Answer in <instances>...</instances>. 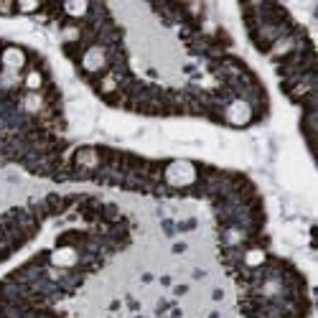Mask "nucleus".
Segmentation results:
<instances>
[{
    "mask_svg": "<svg viewBox=\"0 0 318 318\" xmlns=\"http://www.w3.org/2000/svg\"><path fill=\"white\" fill-rule=\"evenodd\" d=\"M165 176L173 186H186V183L194 181V168H191L188 163H173L171 168H168Z\"/></svg>",
    "mask_w": 318,
    "mask_h": 318,
    "instance_id": "obj_1",
    "label": "nucleus"
},
{
    "mask_svg": "<svg viewBox=\"0 0 318 318\" xmlns=\"http://www.w3.org/2000/svg\"><path fill=\"white\" fill-rule=\"evenodd\" d=\"M81 64H84V69H87V72H102L104 64H107V56H104V51L99 46H92L87 54H84Z\"/></svg>",
    "mask_w": 318,
    "mask_h": 318,
    "instance_id": "obj_2",
    "label": "nucleus"
},
{
    "mask_svg": "<svg viewBox=\"0 0 318 318\" xmlns=\"http://www.w3.org/2000/svg\"><path fill=\"white\" fill-rule=\"evenodd\" d=\"M0 61H3L8 69L18 72V69H20V67H23V64H26V56H23V51H20V49L10 46V49H5V51H3V59H0Z\"/></svg>",
    "mask_w": 318,
    "mask_h": 318,
    "instance_id": "obj_3",
    "label": "nucleus"
},
{
    "mask_svg": "<svg viewBox=\"0 0 318 318\" xmlns=\"http://www.w3.org/2000/svg\"><path fill=\"white\" fill-rule=\"evenodd\" d=\"M74 160H77L79 168H97L99 165V156H97L94 148H81V151L74 156Z\"/></svg>",
    "mask_w": 318,
    "mask_h": 318,
    "instance_id": "obj_4",
    "label": "nucleus"
},
{
    "mask_svg": "<svg viewBox=\"0 0 318 318\" xmlns=\"http://www.w3.org/2000/svg\"><path fill=\"white\" fill-rule=\"evenodd\" d=\"M51 262H54V265H59V267H69V265H74V262H77V252H74V249H69V247L56 249V252L51 254Z\"/></svg>",
    "mask_w": 318,
    "mask_h": 318,
    "instance_id": "obj_5",
    "label": "nucleus"
},
{
    "mask_svg": "<svg viewBox=\"0 0 318 318\" xmlns=\"http://www.w3.org/2000/svg\"><path fill=\"white\" fill-rule=\"evenodd\" d=\"M229 120L235 122V125H242V122H247L249 120V107L244 102H235L229 107Z\"/></svg>",
    "mask_w": 318,
    "mask_h": 318,
    "instance_id": "obj_6",
    "label": "nucleus"
},
{
    "mask_svg": "<svg viewBox=\"0 0 318 318\" xmlns=\"http://www.w3.org/2000/svg\"><path fill=\"white\" fill-rule=\"evenodd\" d=\"M244 262H247V265H252V267L262 265V262H265V252H262V249H249V252H247V257H244Z\"/></svg>",
    "mask_w": 318,
    "mask_h": 318,
    "instance_id": "obj_7",
    "label": "nucleus"
},
{
    "mask_svg": "<svg viewBox=\"0 0 318 318\" xmlns=\"http://www.w3.org/2000/svg\"><path fill=\"white\" fill-rule=\"evenodd\" d=\"M41 84H44V79H41V74H38V72H28V74H26V87H28L31 92L41 89Z\"/></svg>",
    "mask_w": 318,
    "mask_h": 318,
    "instance_id": "obj_8",
    "label": "nucleus"
},
{
    "mask_svg": "<svg viewBox=\"0 0 318 318\" xmlns=\"http://www.w3.org/2000/svg\"><path fill=\"white\" fill-rule=\"evenodd\" d=\"M64 10H67L69 15H84L87 13V3H67Z\"/></svg>",
    "mask_w": 318,
    "mask_h": 318,
    "instance_id": "obj_9",
    "label": "nucleus"
},
{
    "mask_svg": "<svg viewBox=\"0 0 318 318\" xmlns=\"http://www.w3.org/2000/svg\"><path fill=\"white\" fill-rule=\"evenodd\" d=\"M115 87H117L115 77H104V79H102V92H112Z\"/></svg>",
    "mask_w": 318,
    "mask_h": 318,
    "instance_id": "obj_10",
    "label": "nucleus"
},
{
    "mask_svg": "<svg viewBox=\"0 0 318 318\" xmlns=\"http://www.w3.org/2000/svg\"><path fill=\"white\" fill-rule=\"evenodd\" d=\"M26 107H28L31 112L41 110V99H38V97H33V94H31V97H26Z\"/></svg>",
    "mask_w": 318,
    "mask_h": 318,
    "instance_id": "obj_11",
    "label": "nucleus"
},
{
    "mask_svg": "<svg viewBox=\"0 0 318 318\" xmlns=\"http://www.w3.org/2000/svg\"><path fill=\"white\" fill-rule=\"evenodd\" d=\"M18 8L23 10V13H33V10H38V3H20Z\"/></svg>",
    "mask_w": 318,
    "mask_h": 318,
    "instance_id": "obj_12",
    "label": "nucleus"
},
{
    "mask_svg": "<svg viewBox=\"0 0 318 318\" xmlns=\"http://www.w3.org/2000/svg\"><path fill=\"white\" fill-rule=\"evenodd\" d=\"M64 36H67V38H77L79 31H77V28H67V31H64Z\"/></svg>",
    "mask_w": 318,
    "mask_h": 318,
    "instance_id": "obj_13",
    "label": "nucleus"
},
{
    "mask_svg": "<svg viewBox=\"0 0 318 318\" xmlns=\"http://www.w3.org/2000/svg\"><path fill=\"white\" fill-rule=\"evenodd\" d=\"M0 59H3V54H0Z\"/></svg>",
    "mask_w": 318,
    "mask_h": 318,
    "instance_id": "obj_14",
    "label": "nucleus"
}]
</instances>
